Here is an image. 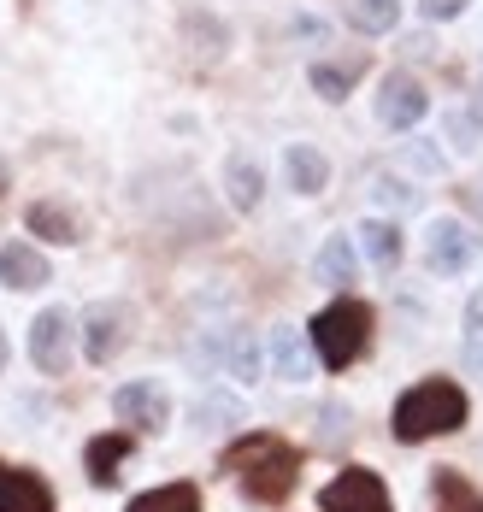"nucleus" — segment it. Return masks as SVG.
Listing matches in <instances>:
<instances>
[{
    "label": "nucleus",
    "mask_w": 483,
    "mask_h": 512,
    "mask_svg": "<svg viewBox=\"0 0 483 512\" xmlns=\"http://www.w3.org/2000/svg\"><path fill=\"white\" fill-rule=\"evenodd\" d=\"M224 471H236V483H242V495L254 507H277L301 477V454L283 436H248V442H236L224 454Z\"/></svg>",
    "instance_id": "nucleus-1"
},
{
    "label": "nucleus",
    "mask_w": 483,
    "mask_h": 512,
    "mask_svg": "<svg viewBox=\"0 0 483 512\" xmlns=\"http://www.w3.org/2000/svg\"><path fill=\"white\" fill-rule=\"evenodd\" d=\"M460 424H466V389L448 383V377L413 383V389L395 401V412H389L395 442H430V436H448V430H460Z\"/></svg>",
    "instance_id": "nucleus-2"
},
{
    "label": "nucleus",
    "mask_w": 483,
    "mask_h": 512,
    "mask_svg": "<svg viewBox=\"0 0 483 512\" xmlns=\"http://www.w3.org/2000/svg\"><path fill=\"white\" fill-rule=\"evenodd\" d=\"M366 342H372V307L354 301V295L330 301V307L313 318V354H319L330 371H348L354 359L366 354Z\"/></svg>",
    "instance_id": "nucleus-3"
},
{
    "label": "nucleus",
    "mask_w": 483,
    "mask_h": 512,
    "mask_svg": "<svg viewBox=\"0 0 483 512\" xmlns=\"http://www.w3.org/2000/svg\"><path fill=\"white\" fill-rule=\"evenodd\" d=\"M425 83L413 77V71H389L383 77V89H377V124L383 130H395V136H407L419 118H425Z\"/></svg>",
    "instance_id": "nucleus-4"
},
{
    "label": "nucleus",
    "mask_w": 483,
    "mask_h": 512,
    "mask_svg": "<svg viewBox=\"0 0 483 512\" xmlns=\"http://www.w3.org/2000/svg\"><path fill=\"white\" fill-rule=\"evenodd\" d=\"M319 501H324V512H389V489H383L377 471L348 465V471H336V477L324 483Z\"/></svg>",
    "instance_id": "nucleus-5"
},
{
    "label": "nucleus",
    "mask_w": 483,
    "mask_h": 512,
    "mask_svg": "<svg viewBox=\"0 0 483 512\" xmlns=\"http://www.w3.org/2000/svg\"><path fill=\"white\" fill-rule=\"evenodd\" d=\"M112 412L124 418V430H142V436H160L165 424H171V395H165L160 383H124L118 395H112Z\"/></svg>",
    "instance_id": "nucleus-6"
},
{
    "label": "nucleus",
    "mask_w": 483,
    "mask_h": 512,
    "mask_svg": "<svg viewBox=\"0 0 483 512\" xmlns=\"http://www.w3.org/2000/svg\"><path fill=\"white\" fill-rule=\"evenodd\" d=\"M71 318H65V307H48L36 312V324H30V359H36V371H48V377H59L65 365H71Z\"/></svg>",
    "instance_id": "nucleus-7"
},
{
    "label": "nucleus",
    "mask_w": 483,
    "mask_h": 512,
    "mask_svg": "<svg viewBox=\"0 0 483 512\" xmlns=\"http://www.w3.org/2000/svg\"><path fill=\"white\" fill-rule=\"evenodd\" d=\"M0 512H54V489L36 471L0 465Z\"/></svg>",
    "instance_id": "nucleus-8"
},
{
    "label": "nucleus",
    "mask_w": 483,
    "mask_h": 512,
    "mask_svg": "<svg viewBox=\"0 0 483 512\" xmlns=\"http://www.w3.org/2000/svg\"><path fill=\"white\" fill-rule=\"evenodd\" d=\"M472 265V236L454 224V218H436L430 224V271L436 277H454V271H466Z\"/></svg>",
    "instance_id": "nucleus-9"
},
{
    "label": "nucleus",
    "mask_w": 483,
    "mask_h": 512,
    "mask_svg": "<svg viewBox=\"0 0 483 512\" xmlns=\"http://www.w3.org/2000/svg\"><path fill=\"white\" fill-rule=\"evenodd\" d=\"M54 277V265L42 259V248H30V242H6L0 248V283L6 289H42Z\"/></svg>",
    "instance_id": "nucleus-10"
},
{
    "label": "nucleus",
    "mask_w": 483,
    "mask_h": 512,
    "mask_svg": "<svg viewBox=\"0 0 483 512\" xmlns=\"http://www.w3.org/2000/svg\"><path fill=\"white\" fill-rule=\"evenodd\" d=\"M283 171H289V189L295 195H324L330 189V159L319 148H307V142H295L289 154H283Z\"/></svg>",
    "instance_id": "nucleus-11"
},
{
    "label": "nucleus",
    "mask_w": 483,
    "mask_h": 512,
    "mask_svg": "<svg viewBox=\"0 0 483 512\" xmlns=\"http://www.w3.org/2000/svg\"><path fill=\"white\" fill-rule=\"evenodd\" d=\"M124 460H130V430H107V436H95V442H89V454H83L89 483H101V489H107L112 477L124 471Z\"/></svg>",
    "instance_id": "nucleus-12"
},
{
    "label": "nucleus",
    "mask_w": 483,
    "mask_h": 512,
    "mask_svg": "<svg viewBox=\"0 0 483 512\" xmlns=\"http://www.w3.org/2000/svg\"><path fill=\"white\" fill-rule=\"evenodd\" d=\"M24 224H30V236H42V242H77V236H83V218L59 201H36L24 212Z\"/></svg>",
    "instance_id": "nucleus-13"
},
{
    "label": "nucleus",
    "mask_w": 483,
    "mask_h": 512,
    "mask_svg": "<svg viewBox=\"0 0 483 512\" xmlns=\"http://www.w3.org/2000/svg\"><path fill=\"white\" fill-rule=\"evenodd\" d=\"M124 342V307H89V336H83V354L95 365H107Z\"/></svg>",
    "instance_id": "nucleus-14"
},
{
    "label": "nucleus",
    "mask_w": 483,
    "mask_h": 512,
    "mask_svg": "<svg viewBox=\"0 0 483 512\" xmlns=\"http://www.w3.org/2000/svg\"><path fill=\"white\" fill-rule=\"evenodd\" d=\"M360 277V265H354V242L348 236H330L319 248V283H330V289H348Z\"/></svg>",
    "instance_id": "nucleus-15"
},
{
    "label": "nucleus",
    "mask_w": 483,
    "mask_h": 512,
    "mask_svg": "<svg viewBox=\"0 0 483 512\" xmlns=\"http://www.w3.org/2000/svg\"><path fill=\"white\" fill-rule=\"evenodd\" d=\"M124 512H201V495H195V483H165V489L136 495Z\"/></svg>",
    "instance_id": "nucleus-16"
},
{
    "label": "nucleus",
    "mask_w": 483,
    "mask_h": 512,
    "mask_svg": "<svg viewBox=\"0 0 483 512\" xmlns=\"http://www.w3.org/2000/svg\"><path fill=\"white\" fill-rule=\"evenodd\" d=\"M224 183H230V206H236V212H254L260 195H266V177H260V165H254V159H230Z\"/></svg>",
    "instance_id": "nucleus-17"
},
{
    "label": "nucleus",
    "mask_w": 483,
    "mask_h": 512,
    "mask_svg": "<svg viewBox=\"0 0 483 512\" xmlns=\"http://www.w3.org/2000/svg\"><path fill=\"white\" fill-rule=\"evenodd\" d=\"M360 248L372 254L377 271H395V259H401V236H395L383 218H366V224H360Z\"/></svg>",
    "instance_id": "nucleus-18"
},
{
    "label": "nucleus",
    "mask_w": 483,
    "mask_h": 512,
    "mask_svg": "<svg viewBox=\"0 0 483 512\" xmlns=\"http://www.w3.org/2000/svg\"><path fill=\"white\" fill-rule=\"evenodd\" d=\"M401 18V0H354V30L360 36H389Z\"/></svg>",
    "instance_id": "nucleus-19"
},
{
    "label": "nucleus",
    "mask_w": 483,
    "mask_h": 512,
    "mask_svg": "<svg viewBox=\"0 0 483 512\" xmlns=\"http://www.w3.org/2000/svg\"><path fill=\"white\" fill-rule=\"evenodd\" d=\"M271 348H277V371L289 377V383H301L313 365H307V354H301V342H295V330H277L271 336Z\"/></svg>",
    "instance_id": "nucleus-20"
},
{
    "label": "nucleus",
    "mask_w": 483,
    "mask_h": 512,
    "mask_svg": "<svg viewBox=\"0 0 483 512\" xmlns=\"http://www.w3.org/2000/svg\"><path fill=\"white\" fill-rule=\"evenodd\" d=\"M313 89H319L324 101H348V89H354V77H348L342 65H313Z\"/></svg>",
    "instance_id": "nucleus-21"
},
{
    "label": "nucleus",
    "mask_w": 483,
    "mask_h": 512,
    "mask_svg": "<svg viewBox=\"0 0 483 512\" xmlns=\"http://www.w3.org/2000/svg\"><path fill=\"white\" fill-rule=\"evenodd\" d=\"M224 354H230V371H236L242 383H254V377H260V348H254L248 336H236V342H230Z\"/></svg>",
    "instance_id": "nucleus-22"
},
{
    "label": "nucleus",
    "mask_w": 483,
    "mask_h": 512,
    "mask_svg": "<svg viewBox=\"0 0 483 512\" xmlns=\"http://www.w3.org/2000/svg\"><path fill=\"white\" fill-rule=\"evenodd\" d=\"M372 195L377 201H395V206H413V189H401V183H389V177H372Z\"/></svg>",
    "instance_id": "nucleus-23"
},
{
    "label": "nucleus",
    "mask_w": 483,
    "mask_h": 512,
    "mask_svg": "<svg viewBox=\"0 0 483 512\" xmlns=\"http://www.w3.org/2000/svg\"><path fill=\"white\" fill-rule=\"evenodd\" d=\"M448 136H454L460 148H472V142H478V130H472V118H466V112H448Z\"/></svg>",
    "instance_id": "nucleus-24"
},
{
    "label": "nucleus",
    "mask_w": 483,
    "mask_h": 512,
    "mask_svg": "<svg viewBox=\"0 0 483 512\" xmlns=\"http://www.w3.org/2000/svg\"><path fill=\"white\" fill-rule=\"evenodd\" d=\"M419 6H425V18H436V24H442V18H460V12H466V0H419Z\"/></svg>",
    "instance_id": "nucleus-25"
},
{
    "label": "nucleus",
    "mask_w": 483,
    "mask_h": 512,
    "mask_svg": "<svg viewBox=\"0 0 483 512\" xmlns=\"http://www.w3.org/2000/svg\"><path fill=\"white\" fill-rule=\"evenodd\" d=\"M466 336H472V342H483V289L472 295V312H466Z\"/></svg>",
    "instance_id": "nucleus-26"
},
{
    "label": "nucleus",
    "mask_w": 483,
    "mask_h": 512,
    "mask_svg": "<svg viewBox=\"0 0 483 512\" xmlns=\"http://www.w3.org/2000/svg\"><path fill=\"white\" fill-rule=\"evenodd\" d=\"M6 189H12V171H6V159H0V195H6Z\"/></svg>",
    "instance_id": "nucleus-27"
},
{
    "label": "nucleus",
    "mask_w": 483,
    "mask_h": 512,
    "mask_svg": "<svg viewBox=\"0 0 483 512\" xmlns=\"http://www.w3.org/2000/svg\"><path fill=\"white\" fill-rule=\"evenodd\" d=\"M472 206H478V212H483V183H478V189H472Z\"/></svg>",
    "instance_id": "nucleus-28"
},
{
    "label": "nucleus",
    "mask_w": 483,
    "mask_h": 512,
    "mask_svg": "<svg viewBox=\"0 0 483 512\" xmlns=\"http://www.w3.org/2000/svg\"><path fill=\"white\" fill-rule=\"evenodd\" d=\"M0 371H6V330H0Z\"/></svg>",
    "instance_id": "nucleus-29"
}]
</instances>
